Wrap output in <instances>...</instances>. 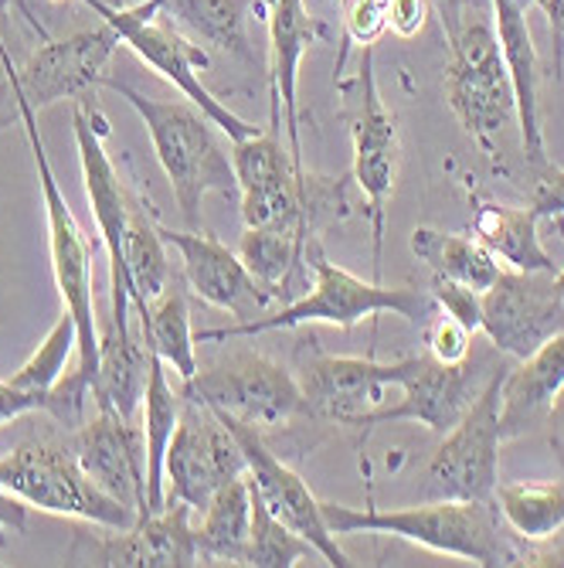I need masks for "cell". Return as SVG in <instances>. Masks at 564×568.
I'll return each mask as SVG.
<instances>
[{
  "mask_svg": "<svg viewBox=\"0 0 564 568\" xmlns=\"http://www.w3.org/2000/svg\"><path fill=\"white\" fill-rule=\"evenodd\" d=\"M534 209H510V204L483 201L473 215L476 239L496 255L503 270L517 273H554V260L537 235Z\"/></svg>",
  "mask_w": 564,
  "mask_h": 568,
  "instance_id": "obj_24",
  "label": "cell"
},
{
  "mask_svg": "<svg viewBox=\"0 0 564 568\" xmlns=\"http://www.w3.org/2000/svg\"><path fill=\"white\" fill-rule=\"evenodd\" d=\"M120 48L123 41L106 21L69 38H44V44L18 69V85L38 113L62 99H89V92L110 75Z\"/></svg>",
  "mask_w": 564,
  "mask_h": 568,
  "instance_id": "obj_15",
  "label": "cell"
},
{
  "mask_svg": "<svg viewBox=\"0 0 564 568\" xmlns=\"http://www.w3.org/2000/svg\"><path fill=\"white\" fill-rule=\"evenodd\" d=\"M500 385L496 368L429 459V490L445 500H493L500 470Z\"/></svg>",
  "mask_w": 564,
  "mask_h": 568,
  "instance_id": "obj_9",
  "label": "cell"
},
{
  "mask_svg": "<svg viewBox=\"0 0 564 568\" xmlns=\"http://www.w3.org/2000/svg\"><path fill=\"white\" fill-rule=\"evenodd\" d=\"M157 229H161V239L181 252V276L197 300L225 310V314H232L238 324L269 314V310L279 303L259 280L248 273L242 255L232 252L215 235L194 232V229L177 232L167 225H157Z\"/></svg>",
  "mask_w": 564,
  "mask_h": 568,
  "instance_id": "obj_16",
  "label": "cell"
},
{
  "mask_svg": "<svg viewBox=\"0 0 564 568\" xmlns=\"http://www.w3.org/2000/svg\"><path fill=\"white\" fill-rule=\"evenodd\" d=\"M343 14V41L375 48V41L388 31V0H340Z\"/></svg>",
  "mask_w": 564,
  "mask_h": 568,
  "instance_id": "obj_35",
  "label": "cell"
},
{
  "mask_svg": "<svg viewBox=\"0 0 564 568\" xmlns=\"http://www.w3.org/2000/svg\"><path fill=\"white\" fill-rule=\"evenodd\" d=\"M483 334L500 354L524 361L554 334H564V296L554 286V273L503 270L490 290H483Z\"/></svg>",
  "mask_w": 564,
  "mask_h": 568,
  "instance_id": "obj_14",
  "label": "cell"
},
{
  "mask_svg": "<svg viewBox=\"0 0 564 568\" xmlns=\"http://www.w3.org/2000/svg\"><path fill=\"white\" fill-rule=\"evenodd\" d=\"M24 531H28V504H21L0 487V548L11 541V535H24Z\"/></svg>",
  "mask_w": 564,
  "mask_h": 568,
  "instance_id": "obj_39",
  "label": "cell"
},
{
  "mask_svg": "<svg viewBox=\"0 0 564 568\" xmlns=\"http://www.w3.org/2000/svg\"><path fill=\"white\" fill-rule=\"evenodd\" d=\"M242 474H245V453L235 433L208 405L184 398L181 423L174 429L164 459L167 504H187L191 510H204L222 484Z\"/></svg>",
  "mask_w": 564,
  "mask_h": 568,
  "instance_id": "obj_10",
  "label": "cell"
},
{
  "mask_svg": "<svg viewBox=\"0 0 564 568\" xmlns=\"http://www.w3.org/2000/svg\"><path fill=\"white\" fill-rule=\"evenodd\" d=\"M269 24V95H273V126L286 130V150L299 171L302 164V143H299V62L306 48L330 38V28L306 11L302 0H276L266 14Z\"/></svg>",
  "mask_w": 564,
  "mask_h": 568,
  "instance_id": "obj_20",
  "label": "cell"
},
{
  "mask_svg": "<svg viewBox=\"0 0 564 568\" xmlns=\"http://www.w3.org/2000/svg\"><path fill=\"white\" fill-rule=\"evenodd\" d=\"M102 538H79L89 551L75 558H89L92 565H120V568H191L201 565L191 507L167 504L157 514H146L133 528H102Z\"/></svg>",
  "mask_w": 564,
  "mask_h": 568,
  "instance_id": "obj_19",
  "label": "cell"
},
{
  "mask_svg": "<svg viewBox=\"0 0 564 568\" xmlns=\"http://www.w3.org/2000/svg\"><path fill=\"white\" fill-rule=\"evenodd\" d=\"M327 528L340 535L375 531L394 535L412 545H422L439 555L466 558L486 568L496 565H524V548L514 535L500 528V510L493 500H445L435 497L422 507L398 510H361L334 500H320Z\"/></svg>",
  "mask_w": 564,
  "mask_h": 568,
  "instance_id": "obj_2",
  "label": "cell"
},
{
  "mask_svg": "<svg viewBox=\"0 0 564 568\" xmlns=\"http://www.w3.org/2000/svg\"><path fill=\"white\" fill-rule=\"evenodd\" d=\"M72 453L82 474L113 500L146 518V449L143 429L113 412H99L72 433Z\"/></svg>",
  "mask_w": 564,
  "mask_h": 568,
  "instance_id": "obj_18",
  "label": "cell"
},
{
  "mask_svg": "<svg viewBox=\"0 0 564 568\" xmlns=\"http://www.w3.org/2000/svg\"><path fill=\"white\" fill-rule=\"evenodd\" d=\"M51 4H65V0H51Z\"/></svg>",
  "mask_w": 564,
  "mask_h": 568,
  "instance_id": "obj_47",
  "label": "cell"
},
{
  "mask_svg": "<svg viewBox=\"0 0 564 568\" xmlns=\"http://www.w3.org/2000/svg\"><path fill=\"white\" fill-rule=\"evenodd\" d=\"M0 487L21 504L85 521L92 528H133L140 514L102 494L79 467L72 443L28 439L0 459Z\"/></svg>",
  "mask_w": 564,
  "mask_h": 568,
  "instance_id": "obj_6",
  "label": "cell"
},
{
  "mask_svg": "<svg viewBox=\"0 0 564 568\" xmlns=\"http://www.w3.org/2000/svg\"><path fill=\"white\" fill-rule=\"evenodd\" d=\"M412 252L432 270L435 280H449L459 286H470L476 293L490 290L493 280L503 273L496 255L476 235H455L442 229H416Z\"/></svg>",
  "mask_w": 564,
  "mask_h": 568,
  "instance_id": "obj_29",
  "label": "cell"
},
{
  "mask_svg": "<svg viewBox=\"0 0 564 568\" xmlns=\"http://www.w3.org/2000/svg\"><path fill=\"white\" fill-rule=\"evenodd\" d=\"M201 565H245L252 538V487L248 477H235L215 490L194 528Z\"/></svg>",
  "mask_w": 564,
  "mask_h": 568,
  "instance_id": "obj_25",
  "label": "cell"
},
{
  "mask_svg": "<svg viewBox=\"0 0 564 568\" xmlns=\"http://www.w3.org/2000/svg\"><path fill=\"white\" fill-rule=\"evenodd\" d=\"M215 412V408H212ZM215 416L235 433L242 453H245V477H248V487L259 494V500L276 514L283 525H289L296 535H302L310 541L320 558L334 568H350L353 561L347 558V551L337 545V535L327 528L324 521V510H320V500L314 497V490L306 487V480L289 470L286 463L263 443L259 429L248 426V423H238L225 412H215Z\"/></svg>",
  "mask_w": 564,
  "mask_h": 568,
  "instance_id": "obj_13",
  "label": "cell"
},
{
  "mask_svg": "<svg viewBox=\"0 0 564 568\" xmlns=\"http://www.w3.org/2000/svg\"><path fill=\"white\" fill-rule=\"evenodd\" d=\"M102 85L123 95L136 110L140 123L146 126V136L153 143V153L171 181L174 201L181 209V219L187 229L201 232V204L204 194L238 197V178L232 168V153L218 143L215 123L204 116L187 99H146L123 79L106 75Z\"/></svg>",
  "mask_w": 564,
  "mask_h": 568,
  "instance_id": "obj_3",
  "label": "cell"
},
{
  "mask_svg": "<svg viewBox=\"0 0 564 568\" xmlns=\"http://www.w3.org/2000/svg\"><path fill=\"white\" fill-rule=\"evenodd\" d=\"M551 222H554V229H557V235H561V242H564V215H554ZM554 286H557V293L564 296V270L554 273Z\"/></svg>",
  "mask_w": 564,
  "mask_h": 568,
  "instance_id": "obj_43",
  "label": "cell"
},
{
  "mask_svg": "<svg viewBox=\"0 0 564 568\" xmlns=\"http://www.w3.org/2000/svg\"><path fill=\"white\" fill-rule=\"evenodd\" d=\"M432 300L439 310H445V314H452L455 321H463L473 334L483 327V293L470 290V286H459V283H449V280H435L432 283Z\"/></svg>",
  "mask_w": 564,
  "mask_h": 568,
  "instance_id": "obj_36",
  "label": "cell"
},
{
  "mask_svg": "<svg viewBox=\"0 0 564 568\" xmlns=\"http://www.w3.org/2000/svg\"><path fill=\"white\" fill-rule=\"evenodd\" d=\"M44 402H48V395H41V392H24V388L11 385V378L0 382V429L21 416H31V412H44Z\"/></svg>",
  "mask_w": 564,
  "mask_h": 568,
  "instance_id": "obj_38",
  "label": "cell"
},
{
  "mask_svg": "<svg viewBox=\"0 0 564 568\" xmlns=\"http://www.w3.org/2000/svg\"><path fill=\"white\" fill-rule=\"evenodd\" d=\"M544 14L551 21V34H554V69L561 72V62H564V0H551L544 4Z\"/></svg>",
  "mask_w": 564,
  "mask_h": 568,
  "instance_id": "obj_41",
  "label": "cell"
},
{
  "mask_svg": "<svg viewBox=\"0 0 564 568\" xmlns=\"http://www.w3.org/2000/svg\"><path fill=\"white\" fill-rule=\"evenodd\" d=\"M429 11H432L429 0H388V28L398 38H416L422 34Z\"/></svg>",
  "mask_w": 564,
  "mask_h": 568,
  "instance_id": "obj_37",
  "label": "cell"
},
{
  "mask_svg": "<svg viewBox=\"0 0 564 568\" xmlns=\"http://www.w3.org/2000/svg\"><path fill=\"white\" fill-rule=\"evenodd\" d=\"M75 354H79V327L65 310V314L55 321V327L44 334L38 351L14 372L11 385H18L24 392L48 395L51 388H55V382L69 372V361H75Z\"/></svg>",
  "mask_w": 564,
  "mask_h": 568,
  "instance_id": "obj_33",
  "label": "cell"
},
{
  "mask_svg": "<svg viewBox=\"0 0 564 568\" xmlns=\"http://www.w3.org/2000/svg\"><path fill=\"white\" fill-rule=\"evenodd\" d=\"M554 184H557V191H561V197H564V171H561V168H554Z\"/></svg>",
  "mask_w": 564,
  "mask_h": 568,
  "instance_id": "obj_45",
  "label": "cell"
},
{
  "mask_svg": "<svg viewBox=\"0 0 564 568\" xmlns=\"http://www.w3.org/2000/svg\"><path fill=\"white\" fill-rule=\"evenodd\" d=\"M425 351L442 361V365H463L473 351V331L455 321L445 310H435V314L425 321Z\"/></svg>",
  "mask_w": 564,
  "mask_h": 568,
  "instance_id": "obj_34",
  "label": "cell"
},
{
  "mask_svg": "<svg viewBox=\"0 0 564 568\" xmlns=\"http://www.w3.org/2000/svg\"><path fill=\"white\" fill-rule=\"evenodd\" d=\"M181 395L255 429L283 426L310 412L299 378L279 361L255 351H238L204 372L197 368L194 378L181 382Z\"/></svg>",
  "mask_w": 564,
  "mask_h": 568,
  "instance_id": "obj_7",
  "label": "cell"
},
{
  "mask_svg": "<svg viewBox=\"0 0 564 568\" xmlns=\"http://www.w3.org/2000/svg\"><path fill=\"white\" fill-rule=\"evenodd\" d=\"M164 14L201 48H218L228 59L255 65L248 24L263 18L255 0H164Z\"/></svg>",
  "mask_w": 564,
  "mask_h": 568,
  "instance_id": "obj_23",
  "label": "cell"
},
{
  "mask_svg": "<svg viewBox=\"0 0 564 568\" xmlns=\"http://www.w3.org/2000/svg\"><path fill=\"white\" fill-rule=\"evenodd\" d=\"M123 270L130 280V300L136 314L150 306L153 296L171 280V263H167V242L161 239L157 222L150 219L146 204L136 191H130V219H126V235H123Z\"/></svg>",
  "mask_w": 564,
  "mask_h": 568,
  "instance_id": "obj_31",
  "label": "cell"
},
{
  "mask_svg": "<svg viewBox=\"0 0 564 568\" xmlns=\"http://www.w3.org/2000/svg\"><path fill=\"white\" fill-rule=\"evenodd\" d=\"M143 341L157 354L181 382L197 375V354H194V327H191V306H187V283L184 276L167 280L161 296H153L150 306L140 314Z\"/></svg>",
  "mask_w": 564,
  "mask_h": 568,
  "instance_id": "obj_28",
  "label": "cell"
},
{
  "mask_svg": "<svg viewBox=\"0 0 564 568\" xmlns=\"http://www.w3.org/2000/svg\"><path fill=\"white\" fill-rule=\"evenodd\" d=\"M184 395L171 388L167 365L153 354L150 361V382L143 395V449H146V514H157L167 504L164 487V459L174 439V429L181 423Z\"/></svg>",
  "mask_w": 564,
  "mask_h": 568,
  "instance_id": "obj_26",
  "label": "cell"
},
{
  "mask_svg": "<svg viewBox=\"0 0 564 568\" xmlns=\"http://www.w3.org/2000/svg\"><path fill=\"white\" fill-rule=\"evenodd\" d=\"M150 361L153 351L146 347V341H140L130 324L110 317V324L99 331V368L92 378L95 408L133 423V416L143 408Z\"/></svg>",
  "mask_w": 564,
  "mask_h": 568,
  "instance_id": "obj_22",
  "label": "cell"
},
{
  "mask_svg": "<svg viewBox=\"0 0 564 568\" xmlns=\"http://www.w3.org/2000/svg\"><path fill=\"white\" fill-rule=\"evenodd\" d=\"M110 4H116V0H110Z\"/></svg>",
  "mask_w": 564,
  "mask_h": 568,
  "instance_id": "obj_49",
  "label": "cell"
},
{
  "mask_svg": "<svg viewBox=\"0 0 564 568\" xmlns=\"http://www.w3.org/2000/svg\"><path fill=\"white\" fill-rule=\"evenodd\" d=\"M493 372L496 368H490L486 361L470 365V357L463 365H442L429 351L416 357H401V372L394 382V388H401V398L394 405L375 408L357 429L388 426V423H419L445 436L466 416V408L476 402V395L483 392Z\"/></svg>",
  "mask_w": 564,
  "mask_h": 568,
  "instance_id": "obj_11",
  "label": "cell"
},
{
  "mask_svg": "<svg viewBox=\"0 0 564 568\" xmlns=\"http://www.w3.org/2000/svg\"><path fill=\"white\" fill-rule=\"evenodd\" d=\"M11 4H14V0H0V34H4V21L11 14Z\"/></svg>",
  "mask_w": 564,
  "mask_h": 568,
  "instance_id": "obj_44",
  "label": "cell"
},
{
  "mask_svg": "<svg viewBox=\"0 0 564 568\" xmlns=\"http://www.w3.org/2000/svg\"><path fill=\"white\" fill-rule=\"evenodd\" d=\"M72 130L82 164V184L89 197V212L95 219L99 242L110 252V283H113V321L130 324V280L123 270V235L130 219V187L123 184L113 158L106 153L110 120L92 106L89 99H79L72 106Z\"/></svg>",
  "mask_w": 564,
  "mask_h": 568,
  "instance_id": "obj_8",
  "label": "cell"
},
{
  "mask_svg": "<svg viewBox=\"0 0 564 568\" xmlns=\"http://www.w3.org/2000/svg\"><path fill=\"white\" fill-rule=\"evenodd\" d=\"M130 4H140V0H116V8H130Z\"/></svg>",
  "mask_w": 564,
  "mask_h": 568,
  "instance_id": "obj_46",
  "label": "cell"
},
{
  "mask_svg": "<svg viewBox=\"0 0 564 568\" xmlns=\"http://www.w3.org/2000/svg\"><path fill=\"white\" fill-rule=\"evenodd\" d=\"M361 102L350 123V146H353V168L350 181L361 187L371 209V232H375V276H381V245H384V212L394 194L398 168H401V140L398 120L384 106L378 79H375V48H365L361 59Z\"/></svg>",
  "mask_w": 564,
  "mask_h": 568,
  "instance_id": "obj_12",
  "label": "cell"
},
{
  "mask_svg": "<svg viewBox=\"0 0 564 568\" xmlns=\"http://www.w3.org/2000/svg\"><path fill=\"white\" fill-rule=\"evenodd\" d=\"M547 423L554 426V433L564 439V392L554 398V405H551V416H547Z\"/></svg>",
  "mask_w": 564,
  "mask_h": 568,
  "instance_id": "obj_42",
  "label": "cell"
},
{
  "mask_svg": "<svg viewBox=\"0 0 564 568\" xmlns=\"http://www.w3.org/2000/svg\"><path fill=\"white\" fill-rule=\"evenodd\" d=\"M82 4L106 21L120 34L123 48H130L143 65H150L161 79H167L222 133H228L232 143L263 133V126L242 120L235 110H228V102H222L201 82V69L212 65L208 48H201L191 34H184L164 14V0H140V4H130V8H116L110 0H82Z\"/></svg>",
  "mask_w": 564,
  "mask_h": 568,
  "instance_id": "obj_4",
  "label": "cell"
},
{
  "mask_svg": "<svg viewBox=\"0 0 564 568\" xmlns=\"http://www.w3.org/2000/svg\"><path fill=\"white\" fill-rule=\"evenodd\" d=\"M561 392H564V334H554L534 354H527L517 368L503 372V385H500L503 439L534 433L551 416V405Z\"/></svg>",
  "mask_w": 564,
  "mask_h": 568,
  "instance_id": "obj_21",
  "label": "cell"
},
{
  "mask_svg": "<svg viewBox=\"0 0 564 568\" xmlns=\"http://www.w3.org/2000/svg\"><path fill=\"white\" fill-rule=\"evenodd\" d=\"M449 44L445 65V99L463 123V130L480 143L490 161H496V136L517 120V95L510 82L493 8L490 0H466L463 24Z\"/></svg>",
  "mask_w": 564,
  "mask_h": 568,
  "instance_id": "obj_5",
  "label": "cell"
},
{
  "mask_svg": "<svg viewBox=\"0 0 564 568\" xmlns=\"http://www.w3.org/2000/svg\"><path fill=\"white\" fill-rule=\"evenodd\" d=\"M306 263L314 270V290H306L293 303H283L279 310H269L263 317H252L232 327H215V331H194V344L255 337L266 331H299L310 324H330V327L350 331L375 314H394V317H404L408 324L425 327V321L439 310L429 290L384 286L381 280L368 283L361 276L340 270L337 263L327 260L320 239L306 242Z\"/></svg>",
  "mask_w": 564,
  "mask_h": 568,
  "instance_id": "obj_1",
  "label": "cell"
},
{
  "mask_svg": "<svg viewBox=\"0 0 564 568\" xmlns=\"http://www.w3.org/2000/svg\"><path fill=\"white\" fill-rule=\"evenodd\" d=\"M398 372L401 361L381 365L375 357H334L314 351L302 361L299 388L310 416L357 429L365 416L384 405V388L398 382Z\"/></svg>",
  "mask_w": 564,
  "mask_h": 568,
  "instance_id": "obj_17",
  "label": "cell"
},
{
  "mask_svg": "<svg viewBox=\"0 0 564 568\" xmlns=\"http://www.w3.org/2000/svg\"><path fill=\"white\" fill-rule=\"evenodd\" d=\"M544 4H551V0H541V8H544Z\"/></svg>",
  "mask_w": 564,
  "mask_h": 568,
  "instance_id": "obj_48",
  "label": "cell"
},
{
  "mask_svg": "<svg viewBox=\"0 0 564 568\" xmlns=\"http://www.w3.org/2000/svg\"><path fill=\"white\" fill-rule=\"evenodd\" d=\"M320 555L302 535H296L289 525H283L276 514L252 490V538L245 565L252 568H293L306 558Z\"/></svg>",
  "mask_w": 564,
  "mask_h": 568,
  "instance_id": "obj_32",
  "label": "cell"
},
{
  "mask_svg": "<svg viewBox=\"0 0 564 568\" xmlns=\"http://www.w3.org/2000/svg\"><path fill=\"white\" fill-rule=\"evenodd\" d=\"M493 504L500 510L506 531L524 545V551L564 531V484L561 480L496 484Z\"/></svg>",
  "mask_w": 564,
  "mask_h": 568,
  "instance_id": "obj_30",
  "label": "cell"
},
{
  "mask_svg": "<svg viewBox=\"0 0 564 568\" xmlns=\"http://www.w3.org/2000/svg\"><path fill=\"white\" fill-rule=\"evenodd\" d=\"M439 24H442V34L445 41H452L459 34V24H463V8H466V0H429Z\"/></svg>",
  "mask_w": 564,
  "mask_h": 568,
  "instance_id": "obj_40",
  "label": "cell"
},
{
  "mask_svg": "<svg viewBox=\"0 0 564 568\" xmlns=\"http://www.w3.org/2000/svg\"><path fill=\"white\" fill-rule=\"evenodd\" d=\"M238 255L248 273L259 280L279 303H293L310 290V263H306V239L276 229H245Z\"/></svg>",
  "mask_w": 564,
  "mask_h": 568,
  "instance_id": "obj_27",
  "label": "cell"
}]
</instances>
